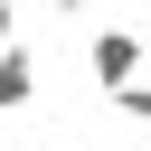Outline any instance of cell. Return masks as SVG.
<instances>
[{
    "instance_id": "6da1fadb",
    "label": "cell",
    "mask_w": 151,
    "mask_h": 151,
    "mask_svg": "<svg viewBox=\"0 0 151 151\" xmlns=\"http://www.w3.org/2000/svg\"><path fill=\"white\" fill-rule=\"evenodd\" d=\"M85 66H94V85H104V94H123V85H142V38H132V28H94Z\"/></svg>"
},
{
    "instance_id": "7a4b0ae2",
    "label": "cell",
    "mask_w": 151,
    "mask_h": 151,
    "mask_svg": "<svg viewBox=\"0 0 151 151\" xmlns=\"http://www.w3.org/2000/svg\"><path fill=\"white\" fill-rule=\"evenodd\" d=\"M19 104H38V57L0 47V113H19Z\"/></svg>"
},
{
    "instance_id": "3957f363",
    "label": "cell",
    "mask_w": 151,
    "mask_h": 151,
    "mask_svg": "<svg viewBox=\"0 0 151 151\" xmlns=\"http://www.w3.org/2000/svg\"><path fill=\"white\" fill-rule=\"evenodd\" d=\"M113 113H123V123H151V85H123V94H113Z\"/></svg>"
},
{
    "instance_id": "277c9868",
    "label": "cell",
    "mask_w": 151,
    "mask_h": 151,
    "mask_svg": "<svg viewBox=\"0 0 151 151\" xmlns=\"http://www.w3.org/2000/svg\"><path fill=\"white\" fill-rule=\"evenodd\" d=\"M0 47H19V0H0Z\"/></svg>"
},
{
    "instance_id": "5b68a950",
    "label": "cell",
    "mask_w": 151,
    "mask_h": 151,
    "mask_svg": "<svg viewBox=\"0 0 151 151\" xmlns=\"http://www.w3.org/2000/svg\"><path fill=\"white\" fill-rule=\"evenodd\" d=\"M47 9H66V19H85V9H94V0H47Z\"/></svg>"
}]
</instances>
